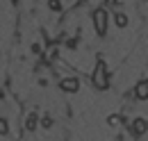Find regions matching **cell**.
Instances as JSON below:
<instances>
[{
	"label": "cell",
	"mask_w": 148,
	"mask_h": 141,
	"mask_svg": "<svg viewBox=\"0 0 148 141\" xmlns=\"http://www.w3.org/2000/svg\"><path fill=\"white\" fill-rule=\"evenodd\" d=\"M91 82L96 89H107L110 87V75H107V64L105 62H98L96 68H93V75H91Z\"/></svg>",
	"instance_id": "obj_1"
},
{
	"label": "cell",
	"mask_w": 148,
	"mask_h": 141,
	"mask_svg": "<svg viewBox=\"0 0 148 141\" xmlns=\"http://www.w3.org/2000/svg\"><path fill=\"white\" fill-rule=\"evenodd\" d=\"M93 27H96V34H100V36L107 32V12L103 7L93 12Z\"/></svg>",
	"instance_id": "obj_2"
},
{
	"label": "cell",
	"mask_w": 148,
	"mask_h": 141,
	"mask_svg": "<svg viewBox=\"0 0 148 141\" xmlns=\"http://www.w3.org/2000/svg\"><path fill=\"white\" fill-rule=\"evenodd\" d=\"M59 89L66 91V93H75V91H80V80L77 77H64L59 82Z\"/></svg>",
	"instance_id": "obj_3"
},
{
	"label": "cell",
	"mask_w": 148,
	"mask_h": 141,
	"mask_svg": "<svg viewBox=\"0 0 148 141\" xmlns=\"http://www.w3.org/2000/svg\"><path fill=\"white\" fill-rule=\"evenodd\" d=\"M130 132H132L134 137L146 134V132H148V121H146V118H134V121H132V125H130Z\"/></svg>",
	"instance_id": "obj_4"
},
{
	"label": "cell",
	"mask_w": 148,
	"mask_h": 141,
	"mask_svg": "<svg viewBox=\"0 0 148 141\" xmlns=\"http://www.w3.org/2000/svg\"><path fill=\"white\" fill-rule=\"evenodd\" d=\"M134 96H137V100H148V80H141L134 87Z\"/></svg>",
	"instance_id": "obj_5"
},
{
	"label": "cell",
	"mask_w": 148,
	"mask_h": 141,
	"mask_svg": "<svg viewBox=\"0 0 148 141\" xmlns=\"http://www.w3.org/2000/svg\"><path fill=\"white\" fill-rule=\"evenodd\" d=\"M128 23H130V18L125 16V14H121V12H116V14H114V25H116V27H121V30H123V27H128Z\"/></svg>",
	"instance_id": "obj_6"
},
{
	"label": "cell",
	"mask_w": 148,
	"mask_h": 141,
	"mask_svg": "<svg viewBox=\"0 0 148 141\" xmlns=\"http://www.w3.org/2000/svg\"><path fill=\"white\" fill-rule=\"evenodd\" d=\"M25 127H27V130H37V114H30V116H27Z\"/></svg>",
	"instance_id": "obj_7"
},
{
	"label": "cell",
	"mask_w": 148,
	"mask_h": 141,
	"mask_svg": "<svg viewBox=\"0 0 148 141\" xmlns=\"http://www.w3.org/2000/svg\"><path fill=\"white\" fill-rule=\"evenodd\" d=\"M50 12H62V0H48Z\"/></svg>",
	"instance_id": "obj_8"
},
{
	"label": "cell",
	"mask_w": 148,
	"mask_h": 141,
	"mask_svg": "<svg viewBox=\"0 0 148 141\" xmlns=\"http://www.w3.org/2000/svg\"><path fill=\"white\" fill-rule=\"evenodd\" d=\"M0 134H2V137L9 134V123H7V118H0Z\"/></svg>",
	"instance_id": "obj_9"
},
{
	"label": "cell",
	"mask_w": 148,
	"mask_h": 141,
	"mask_svg": "<svg viewBox=\"0 0 148 141\" xmlns=\"http://www.w3.org/2000/svg\"><path fill=\"white\" fill-rule=\"evenodd\" d=\"M107 123H110V125H119V123H121V116H116V114H114V116L107 118Z\"/></svg>",
	"instance_id": "obj_10"
},
{
	"label": "cell",
	"mask_w": 148,
	"mask_h": 141,
	"mask_svg": "<svg viewBox=\"0 0 148 141\" xmlns=\"http://www.w3.org/2000/svg\"><path fill=\"white\" fill-rule=\"evenodd\" d=\"M116 5V0H105V7H114Z\"/></svg>",
	"instance_id": "obj_11"
},
{
	"label": "cell",
	"mask_w": 148,
	"mask_h": 141,
	"mask_svg": "<svg viewBox=\"0 0 148 141\" xmlns=\"http://www.w3.org/2000/svg\"><path fill=\"white\" fill-rule=\"evenodd\" d=\"M141 2H148V0H141Z\"/></svg>",
	"instance_id": "obj_12"
},
{
	"label": "cell",
	"mask_w": 148,
	"mask_h": 141,
	"mask_svg": "<svg viewBox=\"0 0 148 141\" xmlns=\"http://www.w3.org/2000/svg\"><path fill=\"white\" fill-rule=\"evenodd\" d=\"M14 2H16V0H14Z\"/></svg>",
	"instance_id": "obj_13"
}]
</instances>
